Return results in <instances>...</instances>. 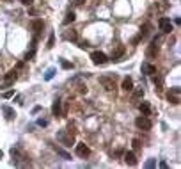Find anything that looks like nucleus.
Returning <instances> with one entry per match:
<instances>
[{
	"label": "nucleus",
	"mask_w": 181,
	"mask_h": 169,
	"mask_svg": "<svg viewBox=\"0 0 181 169\" xmlns=\"http://www.w3.org/2000/svg\"><path fill=\"white\" fill-rule=\"evenodd\" d=\"M135 125H137V128H140V130H151V119L147 118V116H140V118H137L135 119Z\"/></svg>",
	"instance_id": "f257e3e1"
},
{
	"label": "nucleus",
	"mask_w": 181,
	"mask_h": 169,
	"mask_svg": "<svg viewBox=\"0 0 181 169\" xmlns=\"http://www.w3.org/2000/svg\"><path fill=\"white\" fill-rule=\"evenodd\" d=\"M158 27H160V30H162V32H165V34H170V32H172V29H174L169 18H160V20H158Z\"/></svg>",
	"instance_id": "f03ea898"
},
{
	"label": "nucleus",
	"mask_w": 181,
	"mask_h": 169,
	"mask_svg": "<svg viewBox=\"0 0 181 169\" xmlns=\"http://www.w3.org/2000/svg\"><path fill=\"white\" fill-rule=\"evenodd\" d=\"M179 87H172V89H170L169 91V94H167V100L170 102V103H172V105H178L179 102H181V98H179Z\"/></svg>",
	"instance_id": "7ed1b4c3"
},
{
	"label": "nucleus",
	"mask_w": 181,
	"mask_h": 169,
	"mask_svg": "<svg viewBox=\"0 0 181 169\" xmlns=\"http://www.w3.org/2000/svg\"><path fill=\"white\" fill-rule=\"evenodd\" d=\"M77 155H78L80 158H87V157L91 155V148H89L87 144H83V142H78V144H77Z\"/></svg>",
	"instance_id": "20e7f679"
},
{
	"label": "nucleus",
	"mask_w": 181,
	"mask_h": 169,
	"mask_svg": "<svg viewBox=\"0 0 181 169\" xmlns=\"http://www.w3.org/2000/svg\"><path fill=\"white\" fill-rule=\"evenodd\" d=\"M91 59H92L94 64H105V62L108 61V57H106L103 52H92V54H91Z\"/></svg>",
	"instance_id": "39448f33"
},
{
	"label": "nucleus",
	"mask_w": 181,
	"mask_h": 169,
	"mask_svg": "<svg viewBox=\"0 0 181 169\" xmlns=\"http://www.w3.org/2000/svg\"><path fill=\"white\" fill-rule=\"evenodd\" d=\"M100 82L105 86L106 91H114L115 89V78L114 77H100Z\"/></svg>",
	"instance_id": "423d86ee"
},
{
	"label": "nucleus",
	"mask_w": 181,
	"mask_h": 169,
	"mask_svg": "<svg viewBox=\"0 0 181 169\" xmlns=\"http://www.w3.org/2000/svg\"><path fill=\"white\" fill-rule=\"evenodd\" d=\"M158 50H160L158 39H153V41H151V45H149V48H147V52H146V55H147L149 59H153V57L158 54Z\"/></svg>",
	"instance_id": "0eeeda50"
},
{
	"label": "nucleus",
	"mask_w": 181,
	"mask_h": 169,
	"mask_svg": "<svg viewBox=\"0 0 181 169\" xmlns=\"http://www.w3.org/2000/svg\"><path fill=\"white\" fill-rule=\"evenodd\" d=\"M59 139L64 142V146H71V144L75 142V135L71 134V130H69V135H66L64 132H60V134H59Z\"/></svg>",
	"instance_id": "6e6552de"
},
{
	"label": "nucleus",
	"mask_w": 181,
	"mask_h": 169,
	"mask_svg": "<svg viewBox=\"0 0 181 169\" xmlns=\"http://www.w3.org/2000/svg\"><path fill=\"white\" fill-rule=\"evenodd\" d=\"M142 73H146V75H155V73H156V66L149 64V62H142Z\"/></svg>",
	"instance_id": "1a4fd4ad"
},
{
	"label": "nucleus",
	"mask_w": 181,
	"mask_h": 169,
	"mask_svg": "<svg viewBox=\"0 0 181 169\" xmlns=\"http://www.w3.org/2000/svg\"><path fill=\"white\" fill-rule=\"evenodd\" d=\"M124 162H126L128 166H137V157H135V153H133V151L124 153Z\"/></svg>",
	"instance_id": "9d476101"
},
{
	"label": "nucleus",
	"mask_w": 181,
	"mask_h": 169,
	"mask_svg": "<svg viewBox=\"0 0 181 169\" xmlns=\"http://www.w3.org/2000/svg\"><path fill=\"white\" fill-rule=\"evenodd\" d=\"M123 91H126V93H130V91H133V80L130 78V77H126L124 80H123Z\"/></svg>",
	"instance_id": "9b49d317"
},
{
	"label": "nucleus",
	"mask_w": 181,
	"mask_h": 169,
	"mask_svg": "<svg viewBox=\"0 0 181 169\" xmlns=\"http://www.w3.org/2000/svg\"><path fill=\"white\" fill-rule=\"evenodd\" d=\"M138 109H140L142 116H149V114H151V105H149L147 102H142L140 105H138Z\"/></svg>",
	"instance_id": "f8f14e48"
},
{
	"label": "nucleus",
	"mask_w": 181,
	"mask_h": 169,
	"mask_svg": "<svg viewBox=\"0 0 181 169\" xmlns=\"http://www.w3.org/2000/svg\"><path fill=\"white\" fill-rule=\"evenodd\" d=\"M52 114L55 116V118L62 114V112H60V100H59V98H57L55 102H53V105H52Z\"/></svg>",
	"instance_id": "ddd939ff"
},
{
	"label": "nucleus",
	"mask_w": 181,
	"mask_h": 169,
	"mask_svg": "<svg viewBox=\"0 0 181 169\" xmlns=\"http://www.w3.org/2000/svg\"><path fill=\"white\" fill-rule=\"evenodd\" d=\"M32 30H34L36 34H39L43 30V20H34V22H32Z\"/></svg>",
	"instance_id": "4468645a"
},
{
	"label": "nucleus",
	"mask_w": 181,
	"mask_h": 169,
	"mask_svg": "<svg viewBox=\"0 0 181 169\" xmlns=\"http://www.w3.org/2000/svg\"><path fill=\"white\" fill-rule=\"evenodd\" d=\"M75 18H77V16H75V13H73V11H69V13L66 14V18H64V22H62V23H64V25H69V23H73V22H75Z\"/></svg>",
	"instance_id": "2eb2a0df"
},
{
	"label": "nucleus",
	"mask_w": 181,
	"mask_h": 169,
	"mask_svg": "<svg viewBox=\"0 0 181 169\" xmlns=\"http://www.w3.org/2000/svg\"><path fill=\"white\" fill-rule=\"evenodd\" d=\"M4 114H5V118L7 119H13V118H16V112L11 109V107H4Z\"/></svg>",
	"instance_id": "dca6fc26"
},
{
	"label": "nucleus",
	"mask_w": 181,
	"mask_h": 169,
	"mask_svg": "<svg viewBox=\"0 0 181 169\" xmlns=\"http://www.w3.org/2000/svg\"><path fill=\"white\" fill-rule=\"evenodd\" d=\"M123 54H124V48L121 46V48H117V50L114 52V54H112V59H114V61H119V57H121Z\"/></svg>",
	"instance_id": "f3484780"
},
{
	"label": "nucleus",
	"mask_w": 181,
	"mask_h": 169,
	"mask_svg": "<svg viewBox=\"0 0 181 169\" xmlns=\"http://www.w3.org/2000/svg\"><path fill=\"white\" fill-rule=\"evenodd\" d=\"M5 80H7L9 84L13 82V80H16V71H14V70H13V71H9L7 75H5Z\"/></svg>",
	"instance_id": "a211bd4d"
},
{
	"label": "nucleus",
	"mask_w": 181,
	"mask_h": 169,
	"mask_svg": "<svg viewBox=\"0 0 181 169\" xmlns=\"http://www.w3.org/2000/svg\"><path fill=\"white\" fill-rule=\"evenodd\" d=\"M55 151H57L59 155H62V158H66V160H69V158H71V155H69V153H66L64 150H60V148H57V146H55Z\"/></svg>",
	"instance_id": "6ab92c4d"
},
{
	"label": "nucleus",
	"mask_w": 181,
	"mask_h": 169,
	"mask_svg": "<svg viewBox=\"0 0 181 169\" xmlns=\"http://www.w3.org/2000/svg\"><path fill=\"white\" fill-rule=\"evenodd\" d=\"M60 66H62L64 70H71V68H73V64H71V62H69V61H64V59L60 61Z\"/></svg>",
	"instance_id": "aec40b11"
},
{
	"label": "nucleus",
	"mask_w": 181,
	"mask_h": 169,
	"mask_svg": "<svg viewBox=\"0 0 181 169\" xmlns=\"http://www.w3.org/2000/svg\"><path fill=\"white\" fill-rule=\"evenodd\" d=\"M133 96H135V98H142V96H144V89H142V87L137 89V91L133 93Z\"/></svg>",
	"instance_id": "412c9836"
},
{
	"label": "nucleus",
	"mask_w": 181,
	"mask_h": 169,
	"mask_svg": "<svg viewBox=\"0 0 181 169\" xmlns=\"http://www.w3.org/2000/svg\"><path fill=\"white\" fill-rule=\"evenodd\" d=\"M53 43H55V36L50 34V37H48V45H46V46H48V48H52V46H53Z\"/></svg>",
	"instance_id": "4be33fe9"
},
{
	"label": "nucleus",
	"mask_w": 181,
	"mask_h": 169,
	"mask_svg": "<svg viewBox=\"0 0 181 169\" xmlns=\"http://www.w3.org/2000/svg\"><path fill=\"white\" fill-rule=\"evenodd\" d=\"M53 75H55V70H48V71H46V75H45V78L50 80V78H53Z\"/></svg>",
	"instance_id": "5701e85b"
},
{
	"label": "nucleus",
	"mask_w": 181,
	"mask_h": 169,
	"mask_svg": "<svg viewBox=\"0 0 181 169\" xmlns=\"http://www.w3.org/2000/svg\"><path fill=\"white\" fill-rule=\"evenodd\" d=\"M64 37H66V39H71V41H75V39H77V34H75V32H68V34H64Z\"/></svg>",
	"instance_id": "b1692460"
},
{
	"label": "nucleus",
	"mask_w": 181,
	"mask_h": 169,
	"mask_svg": "<svg viewBox=\"0 0 181 169\" xmlns=\"http://www.w3.org/2000/svg\"><path fill=\"white\" fill-rule=\"evenodd\" d=\"M132 144H133V150H138V148L142 146V144H140V141H138V139H133V142H132Z\"/></svg>",
	"instance_id": "393cba45"
},
{
	"label": "nucleus",
	"mask_w": 181,
	"mask_h": 169,
	"mask_svg": "<svg viewBox=\"0 0 181 169\" xmlns=\"http://www.w3.org/2000/svg\"><path fill=\"white\" fill-rule=\"evenodd\" d=\"M20 2L23 5H32V4H34V0H20Z\"/></svg>",
	"instance_id": "a878e982"
},
{
	"label": "nucleus",
	"mask_w": 181,
	"mask_h": 169,
	"mask_svg": "<svg viewBox=\"0 0 181 169\" xmlns=\"http://www.w3.org/2000/svg\"><path fill=\"white\" fill-rule=\"evenodd\" d=\"M37 125H39V126H46V125H48V121H46V119H39V121H37Z\"/></svg>",
	"instance_id": "bb28decb"
},
{
	"label": "nucleus",
	"mask_w": 181,
	"mask_h": 169,
	"mask_svg": "<svg viewBox=\"0 0 181 169\" xmlns=\"http://www.w3.org/2000/svg\"><path fill=\"white\" fill-rule=\"evenodd\" d=\"M153 166H155V158H151V160H147L146 167H153Z\"/></svg>",
	"instance_id": "cd10ccee"
},
{
	"label": "nucleus",
	"mask_w": 181,
	"mask_h": 169,
	"mask_svg": "<svg viewBox=\"0 0 181 169\" xmlns=\"http://www.w3.org/2000/svg\"><path fill=\"white\" fill-rule=\"evenodd\" d=\"M4 96H5V98H11V96H13V91H7V93L4 94Z\"/></svg>",
	"instance_id": "c85d7f7f"
},
{
	"label": "nucleus",
	"mask_w": 181,
	"mask_h": 169,
	"mask_svg": "<svg viewBox=\"0 0 181 169\" xmlns=\"http://www.w3.org/2000/svg\"><path fill=\"white\" fill-rule=\"evenodd\" d=\"M4 2H9V0H4Z\"/></svg>",
	"instance_id": "c756f323"
}]
</instances>
